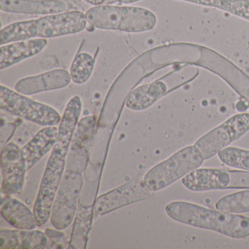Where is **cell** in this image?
Listing matches in <instances>:
<instances>
[{
    "label": "cell",
    "mask_w": 249,
    "mask_h": 249,
    "mask_svg": "<svg viewBox=\"0 0 249 249\" xmlns=\"http://www.w3.org/2000/svg\"><path fill=\"white\" fill-rule=\"evenodd\" d=\"M165 211L171 219L181 224L212 230L231 238L249 237V217L241 214L213 211L184 201L170 202Z\"/></svg>",
    "instance_id": "1"
},
{
    "label": "cell",
    "mask_w": 249,
    "mask_h": 249,
    "mask_svg": "<svg viewBox=\"0 0 249 249\" xmlns=\"http://www.w3.org/2000/svg\"><path fill=\"white\" fill-rule=\"evenodd\" d=\"M85 14L79 11L44 16L37 19L17 21L2 27L0 45L34 38H54L84 31L87 26Z\"/></svg>",
    "instance_id": "2"
},
{
    "label": "cell",
    "mask_w": 249,
    "mask_h": 249,
    "mask_svg": "<svg viewBox=\"0 0 249 249\" xmlns=\"http://www.w3.org/2000/svg\"><path fill=\"white\" fill-rule=\"evenodd\" d=\"M85 15L94 28L127 33L150 31L157 23L152 11L141 7L100 5L89 8Z\"/></svg>",
    "instance_id": "3"
},
{
    "label": "cell",
    "mask_w": 249,
    "mask_h": 249,
    "mask_svg": "<svg viewBox=\"0 0 249 249\" xmlns=\"http://www.w3.org/2000/svg\"><path fill=\"white\" fill-rule=\"evenodd\" d=\"M88 160L89 157L73 154H69L67 158L65 173L51 213V222L54 228L65 230L75 218Z\"/></svg>",
    "instance_id": "4"
},
{
    "label": "cell",
    "mask_w": 249,
    "mask_h": 249,
    "mask_svg": "<svg viewBox=\"0 0 249 249\" xmlns=\"http://www.w3.org/2000/svg\"><path fill=\"white\" fill-rule=\"evenodd\" d=\"M204 161L195 145L185 147L150 169L143 177L144 184L151 192L162 190L199 168Z\"/></svg>",
    "instance_id": "5"
},
{
    "label": "cell",
    "mask_w": 249,
    "mask_h": 249,
    "mask_svg": "<svg viewBox=\"0 0 249 249\" xmlns=\"http://www.w3.org/2000/svg\"><path fill=\"white\" fill-rule=\"evenodd\" d=\"M68 151L56 144L48 160L33 208L37 227L45 225L50 219L53 201L65 173Z\"/></svg>",
    "instance_id": "6"
},
{
    "label": "cell",
    "mask_w": 249,
    "mask_h": 249,
    "mask_svg": "<svg viewBox=\"0 0 249 249\" xmlns=\"http://www.w3.org/2000/svg\"><path fill=\"white\" fill-rule=\"evenodd\" d=\"M0 106L4 111L40 126H56L62 119L53 107L35 101L2 84L0 87Z\"/></svg>",
    "instance_id": "7"
},
{
    "label": "cell",
    "mask_w": 249,
    "mask_h": 249,
    "mask_svg": "<svg viewBox=\"0 0 249 249\" xmlns=\"http://www.w3.org/2000/svg\"><path fill=\"white\" fill-rule=\"evenodd\" d=\"M192 192L249 189V172L224 169L198 168L182 179Z\"/></svg>",
    "instance_id": "8"
},
{
    "label": "cell",
    "mask_w": 249,
    "mask_h": 249,
    "mask_svg": "<svg viewBox=\"0 0 249 249\" xmlns=\"http://www.w3.org/2000/svg\"><path fill=\"white\" fill-rule=\"evenodd\" d=\"M249 131V113H238L207 132L195 145L204 160H210Z\"/></svg>",
    "instance_id": "9"
},
{
    "label": "cell",
    "mask_w": 249,
    "mask_h": 249,
    "mask_svg": "<svg viewBox=\"0 0 249 249\" xmlns=\"http://www.w3.org/2000/svg\"><path fill=\"white\" fill-rule=\"evenodd\" d=\"M154 193L145 187L143 178L137 177L99 196L94 203V210L99 215H106L119 208L150 199Z\"/></svg>",
    "instance_id": "10"
},
{
    "label": "cell",
    "mask_w": 249,
    "mask_h": 249,
    "mask_svg": "<svg viewBox=\"0 0 249 249\" xmlns=\"http://www.w3.org/2000/svg\"><path fill=\"white\" fill-rule=\"evenodd\" d=\"M0 167L2 195L10 196L20 195L24 189L27 170L21 148L18 144L10 142L2 147L0 155Z\"/></svg>",
    "instance_id": "11"
},
{
    "label": "cell",
    "mask_w": 249,
    "mask_h": 249,
    "mask_svg": "<svg viewBox=\"0 0 249 249\" xmlns=\"http://www.w3.org/2000/svg\"><path fill=\"white\" fill-rule=\"evenodd\" d=\"M202 67L221 77L249 106V76L232 62L213 52L205 58Z\"/></svg>",
    "instance_id": "12"
},
{
    "label": "cell",
    "mask_w": 249,
    "mask_h": 249,
    "mask_svg": "<svg viewBox=\"0 0 249 249\" xmlns=\"http://www.w3.org/2000/svg\"><path fill=\"white\" fill-rule=\"evenodd\" d=\"M71 75L66 70H52L39 75L25 77L18 80L15 84V90L24 95H34L45 91L61 89L68 87Z\"/></svg>",
    "instance_id": "13"
},
{
    "label": "cell",
    "mask_w": 249,
    "mask_h": 249,
    "mask_svg": "<svg viewBox=\"0 0 249 249\" xmlns=\"http://www.w3.org/2000/svg\"><path fill=\"white\" fill-rule=\"evenodd\" d=\"M0 9L7 14L48 16L66 12L62 0H0Z\"/></svg>",
    "instance_id": "14"
},
{
    "label": "cell",
    "mask_w": 249,
    "mask_h": 249,
    "mask_svg": "<svg viewBox=\"0 0 249 249\" xmlns=\"http://www.w3.org/2000/svg\"><path fill=\"white\" fill-rule=\"evenodd\" d=\"M47 39L34 38L14 42L0 48V70L6 69L21 61L33 57L44 50Z\"/></svg>",
    "instance_id": "15"
},
{
    "label": "cell",
    "mask_w": 249,
    "mask_h": 249,
    "mask_svg": "<svg viewBox=\"0 0 249 249\" xmlns=\"http://www.w3.org/2000/svg\"><path fill=\"white\" fill-rule=\"evenodd\" d=\"M57 139L58 128L56 126H45L21 148L27 170L53 150Z\"/></svg>",
    "instance_id": "16"
},
{
    "label": "cell",
    "mask_w": 249,
    "mask_h": 249,
    "mask_svg": "<svg viewBox=\"0 0 249 249\" xmlns=\"http://www.w3.org/2000/svg\"><path fill=\"white\" fill-rule=\"evenodd\" d=\"M47 243L46 234L40 230H0L1 249H46Z\"/></svg>",
    "instance_id": "17"
},
{
    "label": "cell",
    "mask_w": 249,
    "mask_h": 249,
    "mask_svg": "<svg viewBox=\"0 0 249 249\" xmlns=\"http://www.w3.org/2000/svg\"><path fill=\"white\" fill-rule=\"evenodd\" d=\"M168 91L167 84L161 81H155L140 86L128 96L126 106L134 111H142L155 104Z\"/></svg>",
    "instance_id": "18"
},
{
    "label": "cell",
    "mask_w": 249,
    "mask_h": 249,
    "mask_svg": "<svg viewBox=\"0 0 249 249\" xmlns=\"http://www.w3.org/2000/svg\"><path fill=\"white\" fill-rule=\"evenodd\" d=\"M1 215L11 226L19 230H35L37 221L34 212L17 198L2 199Z\"/></svg>",
    "instance_id": "19"
},
{
    "label": "cell",
    "mask_w": 249,
    "mask_h": 249,
    "mask_svg": "<svg viewBox=\"0 0 249 249\" xmlns=\"http://www.w3.org/2000/svg\"><path fill=\"white\" fill-rule=\"evenodd\" d=\"M82 111V101L79 96H74L68 101L58 128L56 144L70 150Z\"/></svg>",
    "instance_id": "20"
},
{
    "label": "cell",
    "mask_w": 249,
    "mask_h": 249,
    "mask_svg": "<svg viewBox=\"0 0 249 249\" xmlns=\"http://www.w3.org/2000/svg\"><path fill=\"white\" fill-rule=\"evenodd\" d=\"M92 205L85 206V205H80L74 218L68 249H87L89 234L92 226Z\"/></svg>",
    "instance_id": "21"
},
{
    "label": "cell",
    "mask_w": 249,
    "mask_h": 249,
    "mask_svg": "<svg viewBox=\"0 0 249 249\" xmlns=\"http://www.w3.org/2000/svg\"><path fill=\"white\" fill-rule=\"evenodd\" d=\"M216 8L249 21V0H179Z\"/></svg>",
    "instance_id": "22"
},
{
    "label": "cell",
    "mask_w": 249,
    "mask_h": 249,
    "mask_svg": "<svg viewBox=\"0 0 249 249\" xmlns=\"http://www.w3.org/2000/svg\"><path fill=\"white\" fill-rule=\"evenodd\" d=\"M95 66V60L90 53L81 52L75 55L71 63L70 73L74 84L82 85L91 78Z\"/></svg>",
    "instance_id": "23"
},
{
    "label": "cell",
    "mask_w": 249,
    "mask_h": 249,
    "mask_svg": "<svg viewBox=\"0 0 249 249\" xmlns=\"http://www.w3.org/2000/svg\"><path fill=\"white\" fill-rule=\"evenodd\" d=\"M215 208L231 213H249V189L223 196L215 203Z\"/></svg>",
    "instance_id": "24"
},
{
    "label": "cell",
    "mask_w": 249,
    "mask_h": 249,
    "mask_svg": "<svg viewBox=\"0 0 249 249\" xmlns=\"http://www.w3.org/2000/svg\"><path fill=\"white\" fill-rule=\"evenodd\" d=\"M221 162L229 167L249 172V151L234 147H227L218 154Z\"/></svg>",
    "instance_id": "25"
},
{
    "label": "cell",
    "mask_w": 249,
    "mask_h": 249,
    "mask_svg": "<svg viewBox=\"0 0 249 249\" xmlns=\"http://www.w3.org/2000/svg\"><path fill=\"white\" fill-rule=\"evenodd\" d=\"M48 243L46 249H63L68 246V240L65 233L58 229L47 228L45 230Z\"/></svg>",
    "instance_id": "26"
},
{
    "label": "cell",
    "mask_w": 249,
    "mask_h": 249,
    "mask_svg": "<svg viewBox=\"0 0 249 249\" xmlns=\"http://www.w3.org/2000/svg\"><path fill=\"white\" fill-rule=\"evenodd\" d=\"M84 1L92 6H97V5H102L106 2V0H84Z\"/></svg>",
    "instance_id": "27"
},
{
    "label": "cell",
    "mask_w": 249,
    "mask_h": 249,
    "mask_svg": "<svg viewBox=\"0 0 249 249\" xmlns=\"http://www.w3.org/2000/svg\"><path fill=\"white\" fill-rule=\"evenodd\" d=\"M115 1L121 4H132L139 2L141 0H115Z\"/></svg>",
    "instance_id": "28"
}]
</instances>
